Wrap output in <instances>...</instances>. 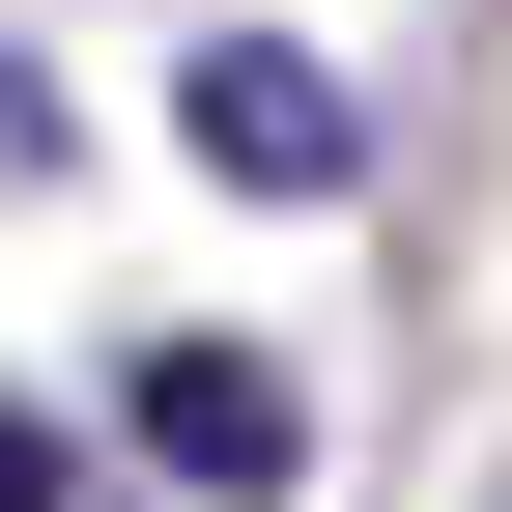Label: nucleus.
<instances>
[{
    "mask_svg": "<svg viewBox=\"0 0 512 512\" xmlns=\"http://www.w3.org/2000/svg\"><path fill=\"white\" fill-rule=\"evenodd\" d=\"M171 143H200L228 200H342V171H370V114H342V57H285V29H200V57H171Z\"/></svg>",
    "mask_w": 512,
    "mask_h": 512,
    "instance_id": "1",
    "label": "nucleus"
},
{
    "mask_svg": "<svg viewBox=\"0 0 512 512\" xmlns=\"http://www.w3.org/2000/svg\"><path fill=\"white\" fill-rule=\"evenodd\" d=\"M114 427H143L171 484H228V512H285V484H313V399H285L256 342H143V370H114Z\"/></svg>",
    "mask_w": 512,
    "mask_h": 512,
    "instance_id": "2",
    "label": "nucleus"
},
{
    "mask_svg": "<svg viewBox=\"0 0 512 512\" xmlns=\"http://www.w3.org/2000/svg\"><path fill=\"white\" fill-rule=\"evenodd\" d=\"M0 512H57V456H29V427H0Z\"/></svg>",
    "mask_w": 512,
    "mask_h": 512,
    "instance_id": "3",
    "label": "nucleus"
}]
</instances>
